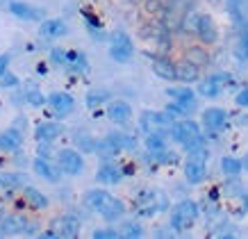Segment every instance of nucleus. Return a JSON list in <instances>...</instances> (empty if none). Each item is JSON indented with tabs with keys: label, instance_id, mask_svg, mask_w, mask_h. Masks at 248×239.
I'll return each instance as SVG.
<instances>
[{
	"label": "nucleus",
	"instance_id": "1",
	"mask_svg": "<svg viewBox=\"0 0 248 239\" xmlns=\"http://www.w3.org/2000/svg\"><path fill=\"white\" fill-rule=\"evenodd\" d=\"M84 207L96 212L98 217L107 221V223H119L125 217V203L116 198L114 194L105 191V189H89L84 194Z\"/></svg>",
	"mask_w": 248,
	"mask_h": 239
},
{
	"label": "nucleus",
	"instance_id": "2",
	"mask_svg": "<svg viewBox=\"0 0 248 239\" xmlns=\"http://www.w3.org/2000/svg\"><path fill=\"white\" fill-rule=\"evenodd\" d=\"M166 96L171 98L169 105H166V112L171 114L173 119L189 116V114L196 112V107H198V98H196L198 94L185 82L169 84V87H166Z\"/></svg>",
	"mask_w": 248,
	"mask_h": 239
},
{
	"label": "nucleus",
	"instance_id": "3",
	"mask_svg": "<svg viewBox=\"0 0 248 239\" xmlns=\"http://www.w3.org/2000/svg\"><path fill=\"white\" fill-rule=\"evenodd\" d=\"M169 207H171L169 196L164 191H159V189H141L132 198V212L137 217H143V219L155 217L157 212H166Z\"/></svg>",
	"mask_w": 248,
	"mask_h": 239
},
{
	"label": "nucleus",
	"instance_id": "4",
	"mask_svg": "<svg viewBox=\"0 0 248 239\" xmlns=\"http://www.w3.org/2000/svg\"><path fill=\"white\" fill-rule=\"evenodd\" d=\"M198 217H201V205L191 198H182L169 212V225L173 232H187L196 225Z\"/></svg>",
	"mask_w": 248,
	"mask_h": 239
},
{
	"label": "nucleus",
	"instance_id": "5",
	"mask_svg": "<svg viewBox=\"0 0 248 239\" xmlns=\"http://www.w3.org/2000/svg\"><path fill=\"white\" fill-rule=\"evenodd\" d=\"M207 159H210V150H207L205 143H198V146L187 150V159H185L182 173H185V180L189 185L205 182V178H207Z\"/></svg>",
	"mask_w": 248,
	"mask_h": 239
},
{
	"label": "nucleus",
	"instance_id": "6",
	"mask_svg": "<svg viewBox=\"0 0 248 239\" xmlns=\"http://www.w3.org/2000/svg\"><path fill=\"white\" fill-rule=\"evenodd\" d=\"M171 139L185 150L194 148L198 143H205L203 127L198 126L194 119H175L171 126Z\"/></svg>",
	"mask_w": 248,
	"mask_h": 239
},
{
	"label": "nucleus",
	"instance_id": "7",
	"mask_svg": "<svg viewBox=\"0 0 248 239\" xmlns=\"http://www.w3.org/2000/svg\"><path fill=\"white\" fill-rule=\"evenodd\" d=\"M50 64L66 73L82 75L89 71V62L82 50H68V48H53L50 50Z\"/></svg>",
	"mask_w": 248,
	"mask_h": 239
},
{
	"label": "nucleus",
	"instance_id": "8",
	"mask_svg": "<svg viewBox=\"0 0 248 239\" xmlns=\"http://www.w3.org/2000/svg\"><path fill=\"white\" fill-rule=\"evenodd\" d=\"M185 30L196 34L205 46H212L218 41V28L210 14H189L185 18Z\"/></svg>",
	"mask_w": 248,
	"mask_h": 239
},
{
	"label": "nucleus",
	"instance_id": "9",
	"mask_svg": "<svg viewBox=\"0 0 248 239\" xmlns=\"http://www.w3.org/2000/svg\"><path fill=\"white\" fill-rule=\"evenodd\" d=\"M139 142L137 137L125 135V132H109L103 139H98V155H109L116 157L121 153H130V150H137Z\"/></svg>",
	"mask_w": 248,
	"mask_h": 239
},
{
	"label": "nucleus",
	"instance_id": "10",
	"mask_svg": "<svg viewBox=\"0 0 248 239\" xmlns=\"http://www.w3.org/2000/svg\"><path fill=\"white\" fill-rule=\"evenodd\" d=\"M135 55V44L125 30H114L109 34V57L119 64H128Z\"/></svg>",
	"mask_w": 248,
	"mask_h": 239
},
{
	"label": "nucleus",
	"instance_id": "11",
	"mask_svg": "<svg viewBox=\"0 0 248 239\" xmlns=\"http://www.w3.org/2000/svg\"><path fill=\"white\" fill-rule=\"evenodd\" d=\"M232 84V75L221 71V73H212L207 78H201L198 80V87H196V94L203 98H218L223 91Z\"/></svg>",
	"mask_w": 248,
	"mask_h": 239
},
{
	"label": "nucleus",
	"instance_id": "12",
	"mask_svg": "<svg viewBox=\"0 0 248 239\" xmlns=\"http://www.w3.org/2000/svg\"><path fill=\"white\" fill-rule=\"evenodd\" d=\"M135 173V166L125 164V162H116V159H107L100 164L96 173V180L100 185H119L125 175H132Z\"/></svg>",
	"mask_w": 248,
	"mask_h": 239
},
{
	"label": "nucleus",
	"instance_id": "13",
	"mask_svg": "<svg viewBox=\"0 0 248 239\" xmlns=\"http://www.w3.org/2000/svg\"><path fill=\"white\" fill-rule=\"evenodd\" d=\"M39 232L34 221H28L21 214H2L0 217V237H14V235H34Z\"/></svg>",
	"mask_w": 248,
	"mask_h": 239
},
{
	"label": "nucleus",
	"instance_id": "14",
	"mask_svg": "<svg viewBox=\"0 0 248 239\" xmlns=\"http://www.w3.org/2000/svg\"><path fill=\"white\" fill-rule=\"evenodd\" d=\"M55 162L64 175H80L84 171V157L78 148H60L55 153Z\"/></svg>",
	"mask_w": 248,
	"mask_h": 239
},
{
	"label": "nucleus",
	"instance_id": "15",
	"mask_svg": "<svg viewBox=\"0 0 248 239\" xmlns=\"http://www.w3.org/2000/svg\"><path fill=\"white\" fill-rule=\"evenodd\" d=\"M148 60H151V68L153 73L157 75L159 80H166V82H178V66L175 62L169 57V55H162V52H143Z\"/></svg>",
	"mask_w": 248,
	"mask_h": 239
},
{
	"label": "nucleus",
	"instance_id": "16",
	"mask_svg": "<svg viewBox=\"0 0 248 239\" xmlns=\"http://www.w3.org/2000/svg\"><path fill=\"white\" fill-rule=\"evenodd\" d=\"M226 126H228V112L223 107H207L201 114V127H203V132H207L205 137H218Z\"/></svg>",
	"mask_w": 248,
	"mask_h": 239
},
{
	"label": "nucleus",
	"instance_id": "17",
	"mask_svg": "<svg viewBox=\"0 0 248 239\" xmlns=\"http://www.w3.org/2000/svg\"><path fill=\"white\" fill-rule=\"evenodd\" d=\"M173 116L169 112H153V110H143L139 116V126L141 132H153V130H171L173 126Z\"/></svg>",
	"mask_w": 248,
	"mask_h": 239
},
{
	"label": "nucleus",
	"instance_id": "18",
	"mask_svg": "<svg viewBox=\"0 0 248 239\" xmlns=\"http://www.w3.org/2000/svg\"><path fill=\"white\" fill-rule=\"evenodd\" d=\"M46 105L50 107L53 116L64 119V116H68L76 110V98L71 96L68 91H53L50 96H46Z\"/></svg>",
	"mask_w": 248,
	"mask_h": 239
},
{
	"label": "nucleus",
	"instance_id": "19",
	"mask_svg": "<svg viewBox=\"0 0 248 239\" xmlns=\"http://www.w3.org/2000/svg\"><path fill=\"white\" fill-rule=\"evenodd\" d=\"M9 14L21 18V21H34V23H41L46 18V12L32 2H23V0H12L7 5Z\"/></svg>",
	"mask_w": 248,
	"mask_h": 239
},
{
	"label": "nucleus",
	"instance_id": "20",
	"mask_svg": "<svg viewBox=\"0 0 248 239\" xmlns=\"http://www.w3.org/2000/svg\"><path fill=\"white\" fill-rule=\"evenodd\" d=\"M21 201L16 203L18 207H30V209H46L48 205H50V201H48V196L41 194V189L32 187V185H23L21 189Z\"/></svg>",
	"mask_w": 248,
	"mask_h": 239
},
{
	"label": "nucleus",
	"instance_id": "21",
	"mask_svg": "<svg viewBox=\"0 0 248 239\" xmlns=\"http://www.w3.org/2000/svg\"><path fill=\"white\" fill-rule=\"evenodd\" d=\"M64 132H66V130H64V126H62L60 121H39L37 126H34V139H37V142L53 143V142H57Z\"/></svg>",
	"mask_w": 248,
	"mask_h": 239
},
{
	"label": "nucleus",
	"instance_id": "22",
	"mask_svg": "<svg viewBox=\"0 0 248 239\" xmlns=\"http://www.w3.org/2000/svg\"><path fill=\"white\" fill-rule=\"evenodd\" d=\"M32 171L37 173L39 178L48 180V182H60L62 175H64V173L60 171L57 162H53V159H46V157H37V159L32 162Z\"/></svg>",
	"mask_w": 248,
	"mask_h": 239
},
{
	"label": "nucleus",
	"instance_id": "23",
	"mask_svg": "<svg viewBox=\"0 0 248 239\" xmlns=\"http://www.w3.org/2000/svg\"><path fill=\"white\" fill-rule=\"evenodd\" d=\"M23 139H25V132H21L14 126H9L7 130L0 132V150L2 153H18L23 148Z\"/></svg>",
	"mask_w": 248,
	"mask_h": 239
},
{
	"label": "nucleus",
	"instance_id": "24",
	"mask_svg": "<svg viewBox=\"0 0 248 239\" xmlns=\"http://www.w3.org/2000/svg\"><path fill=\"white\" fill-rule=\"evenodd\" d=\"M107 119L116 126H128L132 121V107L125 100H112L107 105Z\"/></svg>",
	"mask_w": 248,
	"mask_h": 239
},
{
	"label": "nucleus",
	"instance_id": "25",
	"mask_svg": "<svg viewBox=\"0 0 248 239\" xmlns=\"http://www.w3.org/2000/svg\"><path fill=\"white\" fill-rule=\"evenodd\" d=\"M234 57L239 62H248V18L241 16L237 21V44H234Z\"/></svg>",
	"mask_w": 248,
	"mask_h": 239
},
{
	"label": "nucleus",
	"instance_id": "26",
	"mask_svg": "<svg viewBox=\"0 0 248 239\" xmlns=\"http://www.w3.org/2000/svg\"><path fill=\"white\" fill-rule=\"evenodd\" d=\"M80 219L76 217V214H64V217H60L57 221H55V230L60 232V237H80Z\"/></svg>",
	"mask_w": 248,
	"mask_h": 239
},
{
	"label": "nucleus",
	"instance_id": "27",
	"mask_svg": "<svg viewBox=\"0 0 248 239\" xmlns=\"http://www.w3.org/2000/svg\"><path fill=\"white\" fill-rule=\"evenodd\" d=\"M39 32H41V37H46V39H60V37H66L68 34V25H66V21H62V18H44L41 25H39Z\"/></svg>",
	"mask_w": 248,
	"mask_h": 239
},
{
	"label": "nucleus",
	"instance_id": "28",
	"mask_svg": "<svg viewBox=\"0 0 248 239\" xmlns=\"http://www.w3.org/2000/svg\"><path fill=\"white\" fill-rule=\"evenodd\" d=\"M23 185H28V175L21 171H0V189L7 191V194H14Z\"/></svg>",
	"mask_w": 248,
	"mask_h": 239
},
{
	"label": "nucleus",
	"instance_id": "29",
	"mask_svg": "<svg viewBox=\"0 0 248 239\" xmlns=\"http://www.w3.org/2000/svg\"><path fill=\"white\" fill-rule=\"evenodd\" d=\"M146 162H151V164H175L178 162V153L173 148H169V146H164V148H148L146 150Z\"/></svg>",
	"mask_w": 248,
	"mask_h": 239
},
{
	"label": "nucleus",
	"instance_id": "30",
	"mask_svg": "<svg viewBox=\"0 0 248 239\" xmlns=\"http://www.w3.org/2000/svg\"><path fill=\"white\" fill-rule=\"evenodd\" d=\"M73 143L82 155L84 153H93V155L98 153V139H93V135L87 132V130H76L73 132Z\"/></svg>",
	"mask_w": 248,
	"mask_h": 239
},
{
	"label": "nucleus",
	"instance_id": "31",
	"mask_svg": "<svg viewBox=\"0 0 248 239\" xmlns=\"http://www.w3.org/2000/svg\"><path fill=\"white\" fill-rule=\"evenodd\" d=\"M178 66V82H185V84H191V82H198L201 80V66H196L191 62L182 60L175 64Z\"/></svg>",
	"mask_w": 248,
	"mask_h": 239
},
{
	"label": "nucleus",
	"instance_id": "32",
	"mask_svg": "<svg viewBox=\"0 0 248 239\" xmlns=\"http://www.w3.org/2000/svg\"><path fill=\"white\" fill-rule=\"evenodd\" d=\"M82 14V21H84V25H87V30H89V34L91 37H96V39H105V32H103V21L98 18L96 14H91L89 9H82L80 12Z\"/></svg>",
	"mask_w": 248,
	"mask_h": 239
},
{
	"label": "nucleus",
	"instance_id": "33",
	"mask_svg": "<svg viewBox=\"0 0 248 239\" xmlns=\"http://www.w3.org/2000/svg\"><path fill=\"white\" fill-rule=\"evenodd\" d=\"M185 60L203 68V66L210 64V55H207V50H205V46H189L187 50H185Z\"/></svg>",
	"mask_w": 248,
	"mask_h": 239
},
{
	"label": "nucleus",
	"instance_id": "34",
	"mask_svg": "<svg viewBox=\"0 0 248 239\" xmlns=\"http://www.w3.org/2000/svg\"><path fill=\"white\" fill-rule=\"evenodd\" d=\"M221 171L226 173L228 178H237V175H241V171H244V164H241L239 157L226 155V157H221Z\"/></svg>",
	"mask_w": 248,
	"mask_h": 239
},
{
	"label": "nucleus",
	"instance_id": "35",
	"mask_svg": "<svg viewBox=\"0 0 248 239\" xmlns=\"http://www.w3.org/2000/svg\"><path fill=\"white\" fill-rule=\"evenodd\" d=\"M143 235H146V230L139 225V221H123L119 225V237L123 239H139Z\"/></svg>",
	"mask_w": 248,
	"mask_h": 239
},
{
	"label": "nucleus",
	"instance_id": "36",
	"mask_svg": "<svg viewBox=\"0 0 248 239\" xmlns=\"http://www.w3.org/2000/svg\"><path fill=\"white\" fill-rule=\"evenodd\" d=\"M109 91L107 89H91V91H87V98H84V103H87V107L89 110H96L98 105H103V103H107L109 100Z\"/></svg>",
	"mask_w": 248,
	"mask_h": 239
},
{
	"label": "nucleus",
	"instance_id": "37",
	"mask_svg": "<svg viewBox=\"0 0 248 239\" xmlns=\"http://www.w3.org/2000/svg\"><path fill=\"white\" fill-rule=\"evenodd\" d=\"M23 98H25V103L32 105V107H44L46 105V96L41 94V89L34 87V84H28V87L23 89Z\"/></svg>",
	"mask_w": 248,
	"mask_h": 239
},
{
	"label": "nucleus",
	"instance_id": "38",
	"mask_svg": "<svg viewBox=\"0 0 248 239\" xmlns=\"http://www.w3.org/2000/svg\"><path fill=\"white\" fill-rule=\"evenodd\" d=\"M212 237H234L237 235V230H234V223L232 221H228V219H221L214 228H212L210 232Z\"/></svg>",
	"mask_w": 248,
	"mask_h": 239
},
{
	"label": "nucleus",
	"instance_id": "39",
	"mask_svg": "<svg viewBox=\"0 0 248 239\" xmlns=\"http://www.w3.org/2000/svg\"><path fill=\"white\" fill-rule=\"evenodd\" d=\"M18 84H21V80H18V78H16L9 68L0 73V89H16Z\"/></svg>",
	"mask_w": 248,
	"mask_h": 239
},
{
	"label": "nucleus",
	"instance_id": "40",
	"mask_svg": "<svg viewBox=\"0 0 248 239\" xmlns=\"http://www.w3.org/2000/svg\"><path fill=\"white\" fill-rule=\"evenodd\" d=\"M119 237V230L114 225H107V228H96L91 232V239H116Z\"/></svg>",
	"mask_w": 248,
	"mask_h": 239
},
{
	"label": "nucleus",
	"instance_id": "41",
	"mask_svg": "<svg viewBox=\"0 0 248 239\" xmlns=\"http://www.w3.org/2000/svg\"><path fill=\"white\" fill-rule=\"evenodd\" d=\"M55 153H57V150L50 148V143H46V142H37V157H46V159H55Z\"/></svg>",
	"mask_w": 248,
	"mask_h": 239
},
{
	"label": "nucleus",
	"instance_id": "42",
	"mask_svg": "<svg viewBox=\"0 0 248 239\" xmlns=\"http://www.w3.org/2000/svg\"><path fill=\"white\" fill-rule=\"evenodd\" d=\"M228 5V12H230V16L234 18V23L241 18V0H226Z\"/></svg>",
	"mask_w": 248,
	"mask_h": 239
},
{
	"label": "nucleus",
	"instance_id": "43",
	"mask_svg": "<svg viewBox=\"0 0 248 239\" xmlns=\"http://www.w3.org/2000/svg\"><path fill=\"white\" fill-rule=\"evenodd\" d=\"M234 103L239 105V107H248V84L239 89V94L234 96Z\"/></svg>",
	"mask_w": 248,
	"mask_h": 239
},
{
	"label": "nucleus",
	"instance_id": "44",
	"mask_svg": "<svg viewBox=\"0 0 248 239\" xmlns=\"http://www.w3.org/2000/svg\"><path fill=\"white\" fill-rule=\"evenodd\" d=\"M12 126L14 127H18V130H21V132H25V130H28V119H25V116H16L14 119V123H12Z\"/></svg>",
	"mask_w": 248,
	"mask_h": 239
},
{
	"label": "nucleus",
	"instance_id": "45",
	"mask_svg": "<svg viewBox=\"0 0 248 239\" xmlns=\"http://www.w3.org/2000/svg\"><path fill=\"white\" fill-rule=\"evenodd\" d=\"M9 60H12L9 55H0V73H2V71H7V68H9Z\"/></svg>",
	"mask_w": 248,
	"mask_h": 239
},
{
	"label": "nucleus",
	"instance_id": "46",
	"mask_svg": "<svg viewBox=\"0 0 248 239\" xmlns=\"http://www.w3.org/2000/svg\"><path fill=\"white\" fill-rule=\"evenodd\" d=\"M37 73L46 75V73H48V66H46V64H39V66H37Z\"/></svg>",
	"mask_w": 248,
	"mask_h": 239
},
{
	"label": "nucleus",
	"instance_id": "47",
	"mask_svg": "<svg viewBox=\"0 0 248 239\" xmlns=\"http://www.w3.org/2000/svg\"><path fill=\"white\" fill-rule=\"evenodd\" d=\"M241 164H244V171H248V153L244 155V159H241Z\"/></svg>",
	"mask_w": 248,
	"mask_h": 239
},
{
	"label": "nucleus",
	"instance_id": "48",
	"mask_svg": "<svg viewBox=\"0 0 248 239\" xmlns=\"http://www.w3.org/2000/svg\"><path fill=\"white\" fill-rule=\"evenodd\" d=\"M2 214H5V212H2V205H0V217H2Z\"/></svg>",
	"mask_w": 248,
	"mask_h": 239
}]
</instances>
